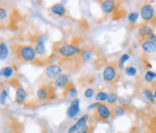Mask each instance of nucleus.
Instances as JSON below:
<instances>
[{
  "instance_id": "f257e3e1",
  "label": "nucleus",
  "mask_w": 156,
  "mask_h": 133,
  "mask_svg": "<svg viewBox=\"0 0 156 133\" xmlns=\"http://www.w3.org/2000/svg\"><path fill=\"white\" fill-rule=\"evenodd\" d=\"M15 54L17 59L22 62H34L36 60V50L32 45H16L15 48Z\"/></svg>"
},
{
  "instance_id": "f03ea898",
  "label": "nucleus",
  "mask_w": 156,
  "mask_h": 133,
  "mask_svg": "<svg viewBox=\"0 0 156 133\" xmlns=\"http://www.w3.org/2000/svg\"><path fill=\"white\" fill-rule=\"evenodd\" d=\"M119 66L116 64L107 65L102 72L103 80L106 83H113L118 80L119 78Z\"/></svg>"
},
{
  "instance_id": "7ed1b4c3",
  "label": "nucleus",
  "mask_w": 156,
  "mask_h": 133,
  "mask_svg": "<svg viewBox=\"0 0 156 133\" xmlns=\"http://www.w3.org/2000/svg\"><path fill=\"white\" fill-rule=\"evenodd\" d=\"M80 52H81L80 48L74 45H64L62 46H60L57 49V53L59 55L65 58L75 56Z\"/></svg>"
},
{
  "instance_id": "20e7f679",
  "label": "nucleus",
  "mask_w": 156,
  "mask_h": 133,
  "mask_svg": "<svg viewBox=\"0 0 156 133\" xmlns=\"http://www.w3.org/2000/svg\"><path fill=\"white\" fill-rule=\"evenodd\" d=\"M37 98L41 100L55 99L57 96L52 86H41L37 91Z\"/></svg>"
},
{
  "instance_id": "39448f33",
  "label": "nucleus",
  "mask_w": 156,
  "mask_h": 133,
  "mask_svg": "<svg viewBox=\"0 0 156 133\" xmlns=\"http://www.w3.org/2000/svg\"><path fill=\"white\" fill-rule=\"evenodd\" d=\"M140 15L143 20H145L146 22H151L155 19L154 7L149 3H145L140 9Z\"/></svg>"
},
{
  "instance_id": "423d86ee",
  "label": "nucleus",
  "mask_w": 156,
  "mask_h": 133,
  "mask_svg": "<svg viewBox=\"0 0 156 133\" xmlns=\"http://www.w3.org/2000/svg\"><path fill=\"white\" fill-rule=\"evenodd\" d=\"M95 118L99 120H108L112 117V112H111V108H109L106 103H99L98 108L95 109L94 112Z\"/></svg>"
},
{
  "instance_id": "0eeeda50",
  "label": "nucleus",
  "mask_w": 156,
  "mask_h": 133,
  "mask_svg": "<svg viewBox=\"0 0 156 133\" xmlns=\"http://www.w3.org/2000/svg\"><path fill=\"white\" fill-rule=\"evenodd\" d=\"M61 72H62V68L59 65H55V64H52L46 66L45 69V76L48 78L50 80H55L56 78H58L60 75H61Z\"/></svg>"
},
{
  "instance_id": "6e6552de",
  "label": "nucleus",
  "mask_w": 156,
  "mask_h": 133,
  "mask_svg": "<svg viewBox=\"0 0 156 133\" xmlns=\"http://www.w3.org/2000/svg\"><path fill=\"white\" fill-rule=\"evenodd\" d=\"M79 99H74L71 103L69 105V107L67 109V116L69 118H75L78 113L80 111V108H79Z\"/></svg>"
},
{
  "instance_id": "1a4fd4ad",
  "label": "nucleus",
  "mask_w": 156,
  "mask_h": 133,
  "mask_svg": "<svg viewBox=\"0 0 156 133\" xmlns=\"http://www.w3.org/2000/svg\"><path fill=\"white\" fill-rule=\"evenodd\" d=\"M100 8H101V11H102L104 14H106V15L112 14L116 11V2L112 1V0L101 1L100 2Z\"/></svg>"
},
{
  "instance_id": "9d476101",
  "label": "nucleus",
  "mask_w": 156,
  "mask_h": 133,
  "mask_svg": "<svg viewBox=\"0 0 156 133\" xmlns=\"http://www.w3.org/2000/svg\"><path fill=\"white\" fill-rule=\"evenodd\" d=\"M69 84H70L69 77L67 74H61L58 78L54 80V85L57 88H61V89L67 88Z\"/></svg>"
},
{
  "instance_id": "9b49d317",
  "label": "nucleus",
  "mask_w": 156,
  "mask_h": 133,
  "mask_svg": "<svg viewBox=\"0 0 156 133\" xmlns=\"http://www.w3.org/2000/svg\"><path fill=\"white\" fill-rule=\"evenodd\" d=\"M138 34H139L142 38L147 39L149 36L153 34V29L149 24H143L138 29Z\"/></svg>"
},
{
  "instance_id": "f8f14e48",
  "label": "nucleus",
  "mask_w": 156,
  "mask_h": 133,
  "mask_svg": "<svg viewBox=\"0 0 156 133\" xmlns=\"http://www.w3.org/2000/svg\"><path fill=\"white\" fill-rule=\"evenodd\" d=\"M50 11L58 16H64L67 14V9H66L65 6L61 3H56L53 6H51Z\"/></svg>"
},
{
  "instance_id": "ddd939ff",
  "label": "nucleus",
  "mask_w": 156,
  "mask_h": 133,
  "mask_svg": "<svg viewBox=\"0 0 156 133\" xmlns=\"http://www.w3.org/2000/svg\"><path fill=\"white\" fill-rule=\"evenodd\" d=\"M142 48L147 53H153L156 51V44L152 43L147 39H144L142 41Z\"/></svg>"
},
{
  "instance_id": "4468645a",
  "label": "nucleus",
  "mask_w": 156,
  "mask_h": 133,
  "mask_svg": "<svg viewBox=\"0 0 156 133\" xmlns=\"http://www.w3.org/2000/svg\"><path fill=\"white\" fill-rule=\"evenodd\" d=\"M26 91L23 89L21 86H19L16 88V98H15V100L16 103H22L23 101L25 100L26 99Z\"/></svg>"
},
{
  "instance_id": "2eb2a0df",
  "label": "nucleus",
  "mask_w": 156,
  "mask_h": 133,
  "mask_svg": "<svg viewBox=\"0 0 156 133\" xmlns=\"http://www.w3.org/2000/svg\"><path fill=\"white\" fill-rule=\"evenodd\" d=\"M126 109L125 107L122 104H116L114 105L111 108V112H112V117H119V116H122V115L125 113Z\"/></svg>"
},
{
  "instance_id": "dca6fc26",
  "label": "nucleus",
  "mask_w": 156,
  "mask_h": 133,
  "mask_svg": "<svg viewBox=\"0 0 156 133\" xmlns=\"http://www.w3.org/2000/svg\"><path fill=\"white\" fill-rule=\"evenodd\" d=\"M8 54H9L8 46L4 41H2L1 45H0V58H1V60H5L8 57Z\"/></svg>"
},
{
  "instance_id": "f3484780",
  "label": "nucleus",
  "mask_w": 156,
  "mask_h": 133,
  "mask_svg": "<svg viewBox=\"0 0 156 133\" xmlns=\"http://www.w3.org/2000/svg\"><path fill=\"white\" fill-rule=\"evenodd\" d=\"M35 50H36V53L40 54V55L44 54L45 52V45L44 41H37L35 45Z\"/></svg>"
},
{
  "instance_id": "a211bd4d",
  "label": "nucleus",
  "mask_w": 156,
  "mask_h": 133,
  "mask_svg": "<svg viewBox=\"0 0 156 133\" xmlns=\"http://www.w3.org/2000/svg\"><path fill=\"white\" fill-rule=\"evenodd\" d=\"M80 58L82 61H89L92 58V51L90 49H85L80 52Z\"/></svg>"
},
{
  "instance_id": "6ab92c4d",
  "label": "nucleus",
  "mask_w": 156,
  "mask_h": 133,
  "mask_svg": "<svg viewBox=\"0 0 156 133\" xmlns=\"http://www.w3.org/2000/svg\"><path fill=\"white\" fill-rule=\"evenodd\" d=\"M88 119H89V116H88V115H84L83 117H81L80 119H78V120L75 123L76 125H77V128H78V129L81 128H83L84 125H86V123H87Z\"/></svg>"
},
{
  "instance_id": "aec40b11",
  "label": "nucleus",
  "mask_w": 156,
  "mask_h": 133,
  "mask_svg": "<svg viewBox=\"0 0 156 133\" xmlns=\"http://www.w3.org/2000/svg\"><path fill=\"white\" fill-rule=\"evenodd\" d=\"M108 95H109V94H107L105 92H98V95H95V99H97V101H107L108 99Z\"/></svg>"
},
{
  "instance_id": "412c9836",
  "label": "nucleus",
  "mask_w": 156,
  "mask_h": 133,
  "mask_svg": "<svg viewBox=\"0 0 156 133\" xmlns=\"http://www.w3.org/2000/svg\"><path fill=\"white\" fill-rule=\"evenodd\" d=\"M1 72H2V75L3 76L8 78L10 76H12V74H14V70H13V68H12V66H5V68L2 69Z\"/></svg>"
},
{
  "instance_id": "4be33fe9",
  "label": "nucleus",
  "mask_w": 156,
  "mask_h": 133,
  "mask_svg": "<svg viewBox=\"0 0 156 133\" xmlns=\"http://www.w3.org/2000/svg\"><path fill=\"white\" fill-rule=\"evenodd\" d=\"M118 95L116 93H110L108 95V99H107V103L108 104H114L118 101Z\"/></svg>"
},
{
  "instance_id": "5701e85b",
  "label": "nucleus",
  "mask_w": 156,
  "mask_h": 133,
  "mask_svg": "<svg viewBox=\"0 0 156 133\" xmlns=\"http://www.w3.org/2000/svg\"><path fill=\"white\" fill-rule=\"evenodd\" d=\"M129 58H130V56L128 55V54H123V55L119 58V63H118V66L119 69H122V66H123V64L127 61V60H129Z\"/></svg>"
},
{
  "instance_id": "b1692460",
  "label": "nucleus",
  "mask_w": 156,
  "mask_h": 133,
  "mask_svg": "<svg viewBox=\"0 0 156 133\" xmlns=\"http://www.w3.org/2000/svg\"><path fill=\"white\" fill-rule=\"evenodd\" d=\"M156 77V74L151 70H148L146 72V74H145V79L147 81V82H152L153 79Z\"/></svg>"
},
{
  "instance_id": "393cba45",
  "label": "nucleus",
  "mask_w": 156,
  "mask_h": 133,
  "mask_svg": "<svg viewBox=\"0 0 156 133\" xmlns=\"http://www.w3.org/2000/svg\"><path fill=\"white\" fill-rule=\"evenodd\" d=\"M125 74L128 76H134L137 74V69L131 66H126V68H125Z\"/></svg>"
},
{
  "instance_id": "a878e982",
  "label": "nucleus",
  "mask_w": 156,
  "mask_h": 133,
  "mask_svg": "<svg viewBox=\"0 0 156 133\" xmlns=\"http://www.w3.org/2000/svg\"><path fill=\"white\" fill-rule=\"evenodd\" d=\"M143 94H144V95H145V98L146 99H147L149 101L151 102H153L154 101V96H153V94H152V92L151 90H145L143 92Z\"/></svg>"
},
{
  "instance_id": "bb28decb",
  "label": "nucleus",
  "mask_w": 156,
  "mask_h": 133,
  "mask_svg": "<svg viewBox=\"0 0 156 133\" xmlns=\"http://www.w3.org/2000/svg\"><path fill=\"white\" fill-rule=\"evenodd\" d=\"M138 16H139V14H138L137 12H132V13H130L128 15V20L132 23H134L137 21Z\"/></svg>"
},
{
  "instance_id": "cd10ccee",
  "label": "nucleus",
  "mask_w": 156,
  "mask_h": 133,
  "mask_svg": "<svg viewBox=\"0 0 156 133\" xmlns=\"http://www.w3.org/2000/svg\"><path fill=\"white\" fill-rule=\"evenodd\" d=\"M94 95V91L92 88H88V89L85 91V93H84V95H85L87 99H91V98H93Z\"/></svg>"
},
{
  "instance_id": "c85d7f7f",
  "label": "nucleus",
  "mask_w": 156,
  "mask_h": 133,
  "mask_svg": "<svg viewBox=\"0 0 156 133\" xmlns=\"http://www.w3.org/2000/svg\"><path fill=\"white\" fill-rule=\"evenodd\" d=\"M6 99H7V91L2 90L1 91V104L4 105L6 102Z\"/></svg>"
},
{
  "instance_id": "c756f323",
  "label": "nucleus",
  "mask_w": 156,
  "mask_h": 133,
  "mask_svg": "<svg viewBox=\"0 0 156 133\" xmlns=\"http://www.w3.org/2000/svg\"><path fill=\"white\" fill-rule=\"evenodd\" d=\"M77 133H89V126L87 124L84 125L83 128H81L77 130Z\"/></svg>"
},
{
  "instance_id": "7c9ffc66",
  "label": "nucleus",
  "mask_w": 156,
  "mask_h": 133,
  "mask_svg": "<svg viewBox=\"0 0 156 133\" xmlns=\"http://www.w3.org/2000/svg\"><path fill=\"white\" fill-rule=\"evenodd\" d=\"M6 16H7V13H6V10H5L3 7H1V8H0V19H1V20H4L5 17H6Z\"/></svg>"
},
{
  "instance_id": "2f4dec72",
  "label": "nucleus",
  "mask_w": 156,
  "mask_h": 133,
  "mask_svg": "<svg viewBox=\"0 0 156 133\" xmlns=\"http://www.w3.org/2000/svg\"><path fill=\"white\" fill-rule=\"evenodd\" d=\"M77 130H78V128H77L76 124H74L69 128V133H75V132H77Z\"/></svg>"
},
{
  "instance_id": "473e14b6",
  "label": "nucleus",
  "mask_w": 156,
  "mask_h": 133,
  "mask_svg": "<svg viewBox=\"0 0 156 133\" xmlns=\"http://www.w3.org/2000/svg\"><path fill=\"white\" fill-rule=\"evenodd\" d=\"M147 40H149L151 41H152V43H154V44H156V35L153 33L151 36H149V37L147 38Z\"/></svg>"
},
{
  "instance_id": "72a5a7b5",
  "label": "nucleus",
  "mask_w": 156,
  "mask_h": 133,
  "mask_svg": "<svg viewBox=\"0 0 156 133\" xmlns=\"http://www.w3.org/2000/svg\"><path fill=\"white\" fill-rule=\"evenodd\" d=\"M99 103H100V102H94V103H93L92 105H90L89 107H88V109H93V108H95V109H97V108H98V106L99 105Z\"/></svg>"
},
{
  "instance_id": "f704fd0d",
  "label": "nucleus",
  "mask_w": 156,
  "mask_h": 133,
  "mask_svg": "<svg viewBox=\"0 0 156 133\" xmlns=\"http://www.w3.org/2000/svg\"><path fill=\"white\" fill-rule=\"evenodd\" d=\"M153 96H154V99H156V91H155L154 94H153Z\"/></svg>"
},
{
  "instance_id": "c9c22d12",
  "label": "nucleus",
  "mask_w": 156,
  "mask_h": 133,
  "mask_svg": "<svg viewBox=\"0 0 156 133\" xmlns=\"http://www.w3.org/2000/svg\"><path fill=\"white\" fill-rule=\"evenodd\" d=\"M43 133H47V132H45V131H44V132H43Z\"/></svg>"
}]
</instances>
